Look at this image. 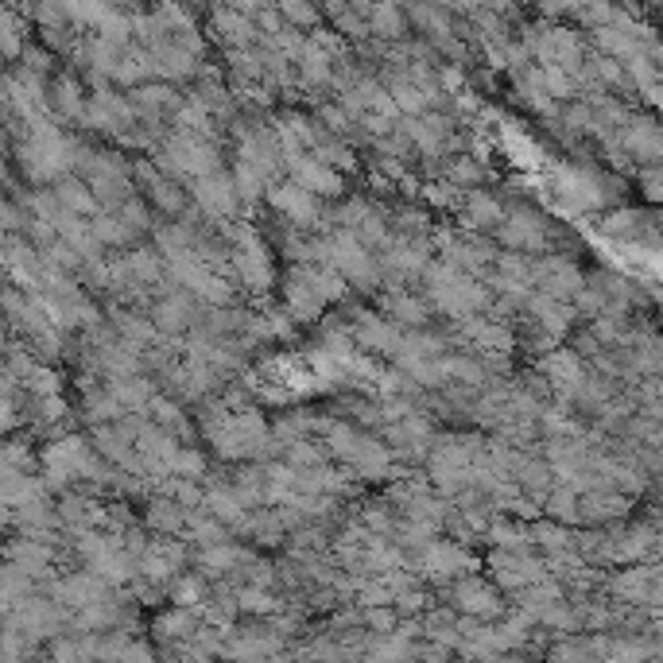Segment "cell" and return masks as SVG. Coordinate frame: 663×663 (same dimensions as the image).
<instances>
[{"mask_svg": "<svg viewBox=\"0 0 663 663\" xmlns=\"http://www.w3.org/2000/svg\"><path fill=\"white\" fill-rule=\"evenodd\" d=\"M423 287H427V303L458 322L493 311V287L485 284V279L466 276V272H458L446 261H431V268L423 272Z\"/></svg>", "mask_w": 663, "mask_h": 663, "instance_id": "6da1fadb", "label": "cell"}, {"mask_svg": "<svg viewBox=\"0 0 663 663\" xmlns=\"http://www.w3.org/2000/svg\"><path fill=\"white\" fill-rule=\"evenodd\" d=\"M345 295H350V284L322 264H291L284 276V311L295 322L319 319L322 307L342 303Z\"/></svg>", "mask_w": 663, "mask_h": 663, "instance_id": "7a4b0ae2", "label": "cell"}, {"mask_svg": "<svg viewBox=\"0 0 663 663\" xmlns=\"http://www.w3.org/2000/svg\"><path fill=\"white\" fill-rule=\"evenodd\" d=\"M152 164L179 183H198L221 172V147L210 136H187V132H167L152 147Z\"/></svg>", "mask_w": 663, "mask_h": 663, "instance_id": "3957f363", "label": "cell"}, {"mask_svg": "<svg viewBox=\"0 0 663 663\" xmlns=\"http://www.w3.org/2000/svg\"><path fill=\"white\" fill-rule=\"evenodd\" d=\"M225 245H230V272L241 279L248 295H268L276 287V261L272 248L253 225H230L225 230Z\"/></svg>", "mask_w": 663, "mask_h": 663, "instance_id": "277c9868", "label": "cell"}, {"mask_svg": "<svg viewBox=\"0 0 663 663\" xmlns=\"http://www.w3.org/2000/svg\"><path fill=\"white\" fill-rule=\"evenodd\" d=\"M322 268L338 272L345 284H353L357 291H377L385 284V268H380V256L368 253L353 233L345 230H330L322 237Z\"/></svg>", "mask_w": 663, "mask_h": 663, "instance_id": "5b68a950", "label": "cell"}, {"mask_svg": "<svg viewBox=\"0 0 663 663\" xmlns=\"http://www.w3.org/2000/svg\"><path fill=\"white\" fill-rule=\"evenodd\" d=\"M434 245H439V261L454 264V268L466 272V276H474V279H482V276L489 279L500 261L497 245H493L489 237H477V233H466V230L439 233Z\"/></svg>", "mask_w": 663, "mask_h": 663, "instance_id": "8992f818", "label": "cell"}, {"mask_svg": "<svg viewBox=\"0 0 663 663\" xmlns=\"http://www.w3.org/2000/svg\"><path fill=\"white\" fill-rule=\"evenodd\" d=\"M132 179H136L140 198H144L152 210L164 213V218H172V221H183V213H187V187H183L179 179L164 175L152 159H136Z\"/></svg>", "mask_w": 663, "mask_h": 663, "instance_id": "52a82bcc", "label": "cell"}, {"mask_svg": "<svg viewBox=\"0 0 663 663\" xmlns=\"http://www.w3.org/2000/svg\"><path fill=\"white\" fill-rule=\"evenodd\" d=\"M264 202H268L272 210L287 221V230H299V233H311L314 225L327 218V210H322V198H314L311 190H303L299 183H291V179L272 183Z\"/></svg>", "mask_w": 663, "mask_h": 663, "instance_id": "ba28073f", "label": "cell"}, {"mask_svg": "<svg viewBox=\"0 0 663 663\" xmlns=\"http://www.w3.org/2000/svg\"><path fill=\"white\" fill-rule=\"evenodd\" d=\"M380 268H385L388 287H404V279H416L431 268V241L396 233L393 245L380 253Z\"/></svg>", "mask_w": 663, "mask_h": 663, "instance_id": "9c48e42d", "label": "cell"}, {"mask_svg": "<svg viewBox=\"0 0 663 663\" xmlns=\"http://www.w3.org/2000/svg\"><path fill=\"white\" fill-rule=\"evenodd\" d=\"M198 299L190 291H183V287H172V291L156 295L152 299V307H147V319L156 322V330L164 338H179L187 334V330H198V319H202V311H198Z\"/></svg>", "mask_w": 663, "mask_h": 663, "instance_id": "30bf717a", "label": "cell"}, {"mask_svg": "<svg viewBox=\"0 0 663 663\" xmlns=\"http://www.w3.org/2000/svg\"><path fill=\"white\" fill-rule=\"evenodd\" d=\"M190 198H195L198 210L213 221H233L237 210H245V206H241V195H237V183H233V175H225V172L210 175V179H198L195 187H190Z\"/></svg>", "mask_w": 663, "mask_h": 663, "instance_id": "8fae6325", "label": "cell"}, {"mask_svg": "<svg viewBox=\"0 0 663 663\" xmlns=\"http://www.w3.org/2000/svg\"><path fill=\"white\" fill-rule=\"evenodd\" d=\"M458 213H462V230L466 233H477V237H497V230L505 225L508 210L493 190H469L462 195L458 202Z\"/></svg>", "mask_w": 663, "mask_h": 663, "instance_id": "7c38bea8", "label": "cell"}, {"mask_svg": "<svg viewBox=\"0 0 663 663\" xmlns=\"http://www.w3.org/2000/svg\"><path fill=\"white\" fill-rule=\"evenodd\" d=\"M350 330H353V345H361V350L385 353V357H396V353H400L404 330L393 327L385 314H377V311H353Z\"/></svg>", "mask_w": 663, "mask_h": 663, "instance_id": "4fadbf2b", "label": "cell"}, {"mask_svg": "<svg viewBox=\"0 0 663 663\" xmlns=\"http://www.w3.org/2000/svg\"><path fill=\"white\" fill-rule=\"evenodd\" d=\"M287 179L299 183L303 190H311L314 198H338L345 190V175L327 167L322 159H314L311 152L303 156H287Z\"/></svg>", "mask_w": 663, "mask_h": 663, "instance_id": "5bb4252c", "label": "cell"}, {"mask_svg": "<svg viewBox=\"0 0 663 663\" xmlns=\"http://www.w3.org/2000/svg\"><path fill=\"white\" fill-rule=\"evenodd\" d=\"M380 314H385L393 327H400L404 334L408 330H431V303L411 295L408 287H388L380 295Z\"/></svg>", "mask_w": 663, "mask_h": 663, "instance_id": "9a60e30c", "label": "cell"}, {"mask_svg": "<svg viewBox=\"0 0 663 663\" xmlns=\"http://www.w3.org/2000/svg\"><path fill=\"white\" fill-rule=\"evenodd\" d=\"M543 218L540 213H532V210H524V206H512L508 210V218H505V225L497 230V241L505 248H512L516 256L520 253H540L543 248Z\"/></svg>", "mask_w": 663, "mask_h": 663, "instance_id": "2e32d148", "label": "cell"}, {"mask_svg": "<svg viewBox=\"0 0 663 663\" xmlns=\"http://www.w3.org/2000/svg\"><path fill=\"white\" fill-rule=\"evenodd\" d=\"M129 101H132V109H136V117L144 124H164L167 117H175L179 113V106H183V93L175 90L172 82H144V86H136V90L129 93Z\"/></svg>", "mask_w": 663, "mask_h": 663, "instance_id": "e0dca14e", "label": "cell"}, {"mask_svg": "<svg viewBox=\"0 0 663 663\" xmlns=\"http://www.w3.org/2000/svg\"><path fill=\"white\" fill-rule=\"evenodd\" d=\"M47 101H51V117H55V121L82 124L86 106H90V93H86V86L78 82L74 74H55V78H51Z\"/></svg>", "mask_w": 663, "mask_h": 663, "instance_id": "ac0fdd59", "label": "cell"}, {"mask_svg": "<svg viewBox=\"0 0 663 663\" xmlns=\"http://www.w3.org/2000/svg\"><path fill=\"white\" fill-rule=\"evenodd\" d=\"M458 334L469 338V345L477 350V357H505V350L512 345V334L497 322V314H477V319L458 322Z\"/></svg>", "mask_w": 663, "mask_h": 663, "instance_id": "d6986e66", "label": "cell"}, {"mask_svg": "<svg viewBox=\"0 0 663 663\" xmlns=\"http://www.w3.org/2000/svg\"><path fill=\"white\" fill-rule=\"evenodd\" d=\"M109 322H113L117 338H121V342L129 345V350H136V353H147L152 345L164 342V334L156 330V322L147 319V314L129 311V307H117V311H109Z\"/></svg>", "mask_w": 663, "mask_h": 663, "instance_id": "ffe728a7", "label": "cell"}, {"mask_svg": "<svg viewBox=\"0 0 663 663\" xmlns=\"http://www.w3.org/2000/svg\"><path fill=\"white\" fill-rule=\"evenodd\" d=\"M202 508L213 516V520H221V524H237V532L248 520V512H253V508H245V500L237 497V489L230 485V477H218V482L206 485V505Z\"/></svg>", "mask_w": 663, "mask_h": 663, "instance_id": "44dd1931", "label": "cell"}, {"mask_svg": "<svg viewBox=\"0 0 663 663\" xmlns=\"http://www.w3.org/2000/svg\"><path fill=\"white\" fill-rule=\"evenodd\" d=\"M183 559H187V551H183L179 540H172V535H156V540L147 543L144 555H140V566H144L147 578H172V574H179Z\"/></svg>", "mask_w": 663, "mask_h": 663, "instance_id": "7402d4cb", "label": "cell"}, {"mask_svg": "<svg viewBox=\"0 0 663 663\" xmlns=\"http://www.w3.org/2000/svg\"><path fill=\"white\" fill-rule=\"evenodd\" d=\"M365 9V20H368V35L377 43H396L408 35V12L404 9H393V4H361Z\"/></svg>", "mask_w": 663, "mask_h": 663, "instance_id": "603a6c76", "label": "cell"}, {"mask_svg": "<svg viewBox=\"0 0 663 663\" xmlns=\"http://www.w3.org/2000/svg\"><path fill=\"white\" fill-rule=\"evenodd\" d=\"M51 190H55V195H58V202H63L66 210L74 213V218H82V221L90 218V221H93V218H98V213H101L98 195H93V190H90V183H86V179H78V175H66V179H58Z\"/></svg>", "mask_w": 663, "mask_h": 663, "instance_id": "cb8c5ba5", "label": "cell"}, {"mask_svg": "<svg viewBox=\"0 0 663 663\" xmlns=\"http://www.w3.org/2000/svg\"><path fill=\"white\" fill-rule=\"evenodd\" d=\"M187 524H190V512L179 500L164 497V493H156V497L147 500V528H156L159 535H179L187 532Z\"/></svg>", "mask_w": 663, "mask_h": 663, "instance_id": "d4e9b609", "label": "cell"}, {"mask_svg": "<svg viewBox=\"0 0 663 663\" xmlns=\"http://www.w3.org/2000/svg\"><path fill=\"white\" fill-rule=\"evenodd\" d=\"M190 101H198V106H202L206 113L213 117V121H230V113H233L230 90L218 82V74H213V70H206L202 78H198L195 90H190Z\"/></svg>", "mask_w": 663, "mask_h": 663, "instance_id": "484cf974", "label": "cell"}, {"mask_svg": "<svg viewBox=\"0 0 663 663\" xmlns=\"http://www.w3.org/2000/svg\"><path fill=\"white\" fill-rule=\"evenodd\" d=\"M482 179H485L482 159L469 156V152H458V156H451L446 164H442V183H446V187H454L458 195L482 190Z\"/></svg>", "mask_w": 663, "mask_h": 663, "instance_id": "4316f807", "label": "cell"}, {"mask_svg": "<svg viewBox=\"0 0 663 663\" xmlns=\"http://www.w3.org/2000/svg\"><path fill=\"white\" fill-rule=\"evenodd\" d=\"M311 156H314V159H322V164L334 167V172H342V175H350L353 167H357V156H353L350 140L334 136V132H327V129H322V132H319V140H314Z\"/></svg>", "mask_w": 663, "mask_h": 663, "instance_id": "83f0119b", "label": "cell"}, {"mask_svg": "<svg viewBox=\"0 0 663 663\" xmlns=\"http://www.w3.org/2000/svg\"><path fill=\"white\" fill-rule=\"evenodd\" d=\"M423 571L434 574V578H446V574L466 571V551L454 548V543H427L423 548Z\"/></svg>", "mask_w": 663, "mask_h": 663, "instance_id": "f1b7e54d", "label": "cell"}, {"mask_svg": "<svg viewBox=\"0 0 663 663\" xmlns=\"http://www.w3.org/2000/svg\"><path fill=\"white\" fill-rule=\"evenodd\" d=\"M147 419L152 423H159L164 431H172L175 439H190V419H187V411L179 408V404L172 400V396H156L152 400V408H147Z\"/></svg>", "mask_w": 663, "mask_h": 663, "instance_id": "f546056e", "label": "cell"}, {"mask_svg": "<svg viewBox=\"0 0 663 663\" xmlns=\"http://www.w3.org/2000/svg\"><path fill=\"white\" fill-rule=\"evenodd\" d=\"M90 225H93V237L101 241V248H136V245H132V241H136V233H132L129 225L117 218V213L101 210Z\"/></svg>", "mask_w": 663, "mask_h": 663, "instance_id": "4dcf8cb0", "label": "cell"}, {"mask_svg": "<svg viewBox=\"0 0 663 663\" xmlns=\"http://www.w3.org/2000/svg\"><path fill=\"white\" fill-rule=\"evenodd\" d=\"M454 601H458L462 609H469V614H497V594H493L482 578L462 582L458 594H454Z\"/></svg>", "mask_w": 663, "mask_h": 663, "instance_id": "1f68e13d", "label": "cell"}, {"mask_svg": "<svg viewBox=\"0 0 663 663\" xmlns=\"http://www.w3.org/2000/svg\"><path fill=\"white\" fill-rule=\"evenodd\" d=\"M0 47H4V58L9 63H16V58H24V20H20L16 9H9L4 16H0Z\"/></svg>", "mask_w": 663, "mask_h": 663, "instance_id": "d6a6232c", "label": "cell"}, {"mask_svg": "<svg viewBox=\"0 0 663 663\" xmlns=\"http://www.w3.org/2000/svg\"><path fill=\"white\" fill-rule=\"evenodd\" d=\"M206 474H210V462H206V454L198 451V446H183V451L172 458V477H183V482L202 485Z\"/></svg>", "mask_w": 663, "mask_h": 663, "instance_id": "836d02e7", "label": "cell"}, {"mask_svg": "<svg viewBox=\"0 0 663 663\" xmlns=\"http://www.w3.org/2000/svg\"><path fill=\"white\" fill-rule=\"evenodd\" d=\"M187 535L195 543H202V548H218V543H225V524H221V520H213V516L202 508V512H190Z\"/></svg>", "mask_w": 663, "mask_h": 663, "instance_id": "e575fe53", "label": "cell"}, {"mask_svg": "<svg viewBox=\"0 0 663 663\" xmlns=\"http://www.w3.org/2000/svg\"><path fill=\"white\" fill-rule=\"evenodd\" d=\"M508 477H512L520 489H543V485H548V466L535 462V458H520V454H516Z\"/></svg>", "mask_w": 663, "mask_h": 663, "instance_id": "d590c367", "label": "cell"}, {"mask_svg": "<svg viewBox=\"0 0 663 663\" xmlns=\"http://www.w3.org/2000/svg\"><path fill=\"white\" fill-rule=\"evenodd\" d=\"M113 213H117V218H121L124 225H129V230L140 237V233L152 230V213H156V210H152V206H147L144 198L136 195V198H129V202H124L121 210H113Z\"/></svg>", "mask_w": 663, "mask_h": 663, "instance_id": "8d00e7d4", "label": "cell"}, {"mask_svg": "<svg viewBox=\"0 0 663 663\" xmlns=\"http://www.w3.org/2000/svg\"><path fill=\"white\" fill-rule=\"evenodd\" d=\"M279 16H284V24L295 27V32L319 27V9H311V4H279Z\"/></svg>", "mask_w": 663, "mask_h": 663, "instance_id": "74e56055", "label": "cell"}, {"mask_svg": "<svg viewBox=\"0 0 663 663\" xmlns=\"http://www.w3.org/2000/svg\"><path fill=\"white\" fill-rule=\"evenodd\" d=\"M32 451H27L24 442H9V451H4V477H20V474H32Z\"/></svg>", "mask_w": 663, "mask_h": 663, "instance_id": "f35d334b", "label": "cell"}, {"mask_svg": "<svg viewBox=\"0 0 663 663\" xmlns=\"http://www.w3.org/2000/svg\"><path fill=\"white\" fill-rule=\"evenodd\" d=\"M543 373H548L551 380H555V385H574V361L566 357H559V353H551L548 361H543Z\"/></svg>", "mask_w": 663, "mask_h": 663, "instance_id": "ab89813d", "label": "cell"}, {"mask_svg": "<svg viewBox=\"0 0 663 663\" xmlns=\"http://www.w3.org/2000/svg\"><path fill=\"white\" fill-rule=\"evenodd\" d=\"M206 589H202V578H195V574H190V578H179L175 582V601H183V606H195L198 598H202Z\"/></svg>", "mask_w": 663, "mask_h": 663, "instance_id": "60d3db41", "label": "cell"}]
</instances>
